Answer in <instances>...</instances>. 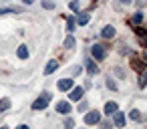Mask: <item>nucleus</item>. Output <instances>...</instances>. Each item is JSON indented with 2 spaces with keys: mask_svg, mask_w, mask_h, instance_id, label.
<instances>
[{
  "mask_svg": "<svg viewBox=\"0 0 147 129\" xmlns=\"http://www.w3.org/2000/svg\"><path fill=\"white\" fill-rule=\"evenodd\" d=\"M107 87H109V89H113V91H115V89H117V85H115V81H113V79H111V77H109V79H107Z\"/></svg>",
  "mask_w": 147,
  "mask_h": 129,
  "instance_id": "24",
  "label": "nucleus"
},
{
  "mask_svg": "<svg viewBox=\"0 0 147 129\" xmlns=\"http://www.w3.org/2000/svg\"><path fill=\"white\" fill-rule=\"evenodd\" d=\"M115 111H119V105H117V103H113V101H109V103L105 105V113H107V115H111V113H115Z\"/></svg>",
  "mask_w": 147,
  "mask_h": 129,
  "instance_id": "8",
  "label": "nucleus"
},
{
  "mask_svg": "<svg viewBox=\"0 0 147 129\" xmlns=\"http://www.w3.org/2000/svg\"><path fill=\"white\" fill-rule=\"evenodd\" d=\"M69 6H71V10H73V12H79V2H71Z\"/></svg>",
  "mask_w": 147,
  "mask_h": 129,
  "instance_id": "25",
  "label": "nucleus"
},
{
  "mask_svg": "<svg viewBox=\"0 0 147 129\" xmlns=\"http://www.w3.org/2000/svg\"><path fill=\"white\" fill-rule=\"evenodd\" d=\"M91 53H93V57H95L97 61H103V59L107 57V51H105V47H101V45H95V47L91 49Z\"/></svg>",
  "mask_w": 147,
  "mask_h": 129,
  "instance_id": "2",
  "label": "nucleus"
},
{
  "mask_svg": "<svg viewBox=\"0 0 147 129\" xmlns=\"http://www.w3.org/2000/svg\"><path fill=\"white\" fill-rule=\"evenodd\" d=\"M18 57H20V59H26V57H28V51H26V47H20V49H18Z\"/></svg>",
  "mask_w": 147,
  "mask_h": 129,
  "instance_id": "18",
  "label": "nucleus"
},
{
  "mask_svg": "<svg viewBox=\"0 0 147 129\" xmlns=\"http://www.w3.org/2000/svg\"><path fill=\"white\" fill-rule=\"evenodd\" d=\"M99 129H111V123H109V121H105V123H101V125H99Z\"/></svg>",
  "mask_w": 147,
  "mask_h": 129,
  "instance_id": "27",
  "label": "nucleus"
},
{
  "mask_svg": "<svg viewBox=\"0 0 147 129\" xmlns=\"http://www.w3.org/2000/svg\"><path fill=\"white\" fill-rule=\"evenodd\" d=\"M89 22V14H81L79 16V24H87Z\"/></svg>",
  "mask_w": 147,
  "mask_h": 129,
  "instance_id": "22",
  "label": "nucleus"
},
{
  "mask_svg": "<svg viewBox=\"0 0 147 129\" xmlns=\"http://www.w3.org/2000/svg\"><path fill=\"white\" fill-rule=\"evenodd\" d=\"M49 99H51V95H49V93H42L40 99H36V101L32 103V109H36V111H38V109H45V107L49 105Z\"/></svg>",
  "mask_w": 147,
  "mask_h": 129,
  "instance_id": "1",
  "label": "nucleus"
},
{
  "mask_svg": "<svg viewBox=\"0 0 147 129\" xmlns=\"http://www.w3.org/2000/svg\"><path fill=\"white\" fill-rule=\"evenodd\" d=\"M119 2H121V4H129V2H131V0H119Z\"/></svg>",
  "mask_w": 147,
  "mask_h": 129,
  "instance_id": "29",
  "label": "nucleus"
},
{
  "mask_svg": "<svg viewBox=\"0 0 147 129\" xmlns=\"http://www.w3.org/2000/svg\"><path fill=\"white\" fill-rule=\"evenodd\" d=\"M81 97H83V89H81V87L73 89V93H71V101H79Z\"/></svg>",
  "mask_w": 147,
  "mask_h": 129,
  "instance_id": "12",
  "label": "nucleus"
},
{
  "mask_svg": "<svg viewBox=\"0 0 147 129\" xmlns=\"http://www.w3.org/2000/svg\"><path fill=\"white\" fill-rule=\"evenodd\" d=\"M101 121V113L99 111H91L89 115H85V123L87 125H95V123H99Z\"/></svg>",
  "mask_w": 147,
  "mask_h": 129,
  "instance_id": "3",
  "label": "nucleus"
},
{
  "mask_svg": "<svg viewBox=\"0 0 147 129\" xmlns=\"http://www.w3.org/2000/svg\"><path fill=\"white\" fill-rule=\"evenodd\" d=\"M71 87H73V81H71V79H61V81H59V89H61V91H69Z\"/></svg>",
  "mask_w": 147,
  "mask_h": 129,
  "instance_id": "7",
  "label": "nucleus"
},
{
  "mask_svg": "<svg viewBox=\"0 0 147 129\" xmlns=\"http://www.w3.org/2000/svg\"><path fill=\"white\" fill-rule=\"evenodd\" d=\"M79 111H87V103H85V101L79 105Z\"/></svg>",
  "mask_w": 147,
  "mask_h": 129,
  "instance_id": "28",
  "label": "nucleus"
},
{
  "mask_svg": "<svg viewBox=\"0 0 147 129\" xmlns=\"http://www.w3.org/2000/svg\"><path fill=\"white\" fill-rule=\"evenodd\" d=\"M85 65H87V71H89L91 75H97V73H99V69H97V65H95V61H93V59H87V61H85Z\"/></svg>",
  "mask_w": 147,
  "mask_h": 129,
  "instance_id": "6",
  "label": "nucleus"
},
{
  "mask_svg": "<svg viewBox=\"0 0 147 129\" xmlns=\"http://www.w3.org/2000/svg\"><path fill=\"white\" fill-rule=\"evenodd\" d=\"M65 127L67 129H75V121L73 119H65Z\"/></svg>",
  "mask_w": 147,
  "mask_h": 129,
  "instance_id": "23",
  "label": "nucleus"
},
{
  "mask_svg": "<svg viewBox=\"0 0 147 129\" xmlns=\"http://www.w3.org/2000/svg\"><path fill=\"white\" fill-rule=\"evenodd\" d=\"M42 6L47 10H51V8H55V2H51V0H42Z\"/></svg>",
  "mask_w": 147,
  "mask_h": 129,
  "instance_id": "21",
  "label": "nucleus"
},
{
  "mask_svg": "<svg viewBox=\"0 0 147 129\" xmlns=\"http://www.w3.org/2000/svg\"><path fill=\"white\" fill-rule=\"evenodd\" d=\"M18 129H28V127H26V125H20V127H18Z\"/></svg>",
  "mask_w": 147,
  "mask_h": 129,
  "instance_id": "30",
  "label": "nucleus"
},
{
  "mask_svg": "<svg viewBox=\"0 0 147 129\" xmlns=\"http://www.w3.org/2000/svg\"><path fill=\"white\" fill-rule=\"evenodd\" d=\"M141 20H143V14H141V12H137V14L133 16V20H131V22H133V24H139Z\"/></svg>",
  "mask_w": 147,
  "mask_h": 129,
  "instance_id": "19",
  "label": "nucleus"
},
{
  "mask_svg": "<svg viewBox=\"0 0 147 129\" xmlns=\"http://www.w3.org/2000/svg\"><path fill=\"white\" fill-rule=\"evenodd\" d=\"M129 117H131V119H133V121H141V113H139V111H137V109H133V111H131V115H129Z\"/></svg>",
  "mask_w": 147,
  "mask_h": 129,
  "instance_id": "14",
  "label": "nucleus"
},
{
  "mask_svg": "<svg viewBox=\"0 0 147 129\" xmlns=\"http://www.w3.org/2000/svg\"><path fill=\"white\" fill-rule=\"evenodd\" d=\"M131 67H133L135 71H145V63H143V61H133Z\"/></svg>",
  "mask_w": 147,
  "mask_h": 129,
  "instance_id": "13",
  "label": "nucleus"
},
{
  "mask_svg": "<svg viewBox=\"0 0 147 129\" xmlns=\"http://www.w3.org/2000/svg\"><path fill=\"white\" fill-rule=\"evenodd\" d=\"M101 34H103L105 38H113V36H115V28H113V26H105Z\"/></svg>",
  "mask_w": 147,
  "mask_h": 129,
  "instance_id": "10",
  "label": "nucleus"
},
{
  "mask_svg": "<svg viewBox=\"0 0 147 129\" xmlns=\"http://www.w3.org/2000/svg\"><path fill=\"white\" fill-rule=\"evenodd\" d=\"M57 69H59V63H57V61H51V63L47 65V69H45V75H51V73L57 71Z\"/></svg>",
  "mask_w": 147,
  "mask_h": 129,
  "instance_id": "11",
  "label": "nucleus"
},
{
  "mask_svg": "<svg viewBox=\"0 0 147 129\" xmlns=\"http://www.w3.org/2000/svg\"><path fill=\"white\" fill-rule=\"evenodd\" d=\"M10 12H18V8H10V6L0 8V14H10Z\"/></svg>",
  "mask_w": 147,
  "mask_h": 129,
  "instance_id": "16",
  "label": "nucleus"
},
{
  "mask_svg": "<svg viewBox=\"0 0 147 129\" xmlns=\"http://www.w3.org/2000/svg\"><path fill=\"white\" fill-rule=\"evenodd\" d=\"M141 87H147V71H145L143 77H141Z\"/></svg>",
  "mask_w": 147,
  "mask_h": 129,
  "instance_id": "26",
  "label": "nucleus"
},
{
  "mask_svg": "<svg viewBox=\"0 0 147 129\" xmlns=\"http://www.w3.org/2000/svg\"><path fill=\"white\" fill-rule=\"evenodd\" d=\"M73 47H75V38H73V36H69V38L65 41V49H73Z\"/></svg>",
  "mask_w": 147,
  "mask_h": 129,
  "instance_id": "17",
  "label": "nucleus"
},
{
  "mask_svg": "<svg viewBox=\"0 0 147 129\" xmlns=\"http://www.w3.org/2000/svg\"><path fill=\"white\" fill-rule=\"evenodd\" d=\"M135 34H137V38H139V45H141V47H147V30H145V28H137Z\"/></svg>",
  "mask_w": 147,
  "mask_h": 129,
  "instance_id": "4",
  "label": "nucleus"
},
{
  "mask_svg": "<svg viewBox=\"0 0 147 129\" xmlns=\"http://www.w3.org/2000/svg\"><path fill=\"white\" fill-rule=\"evenodd\" d=\"M10 107V101L8 99H2V101H0V113H2L4 109H8Z\"/></svg>",
  "mask_w": 147,
  "mask_h": 129,
  "instance_id": "15",
  "label": "nucleus"
},
{
  "mask_svg": "<svg viewBox=\"0 0 147 129\" xmlns=\"http://www.w3.org/2000/svg\"><path fill=\"white\" fill-rule=\"evenodd\" d=\"M73 28H75V18H69V20H67V30L73 32Z\"/></svg>",
  "mask_w": 147,
  "mask_h": 129,
  "instance_id": "20",
  "label": "nucleus"
},
{
  "mask_svg": "<svg viewBox=\"0 0 147 129\" xmlns=\"http://www.w3.org/2000/svg\"><path fill=\"white\" fill-rule=\"evenodd\" d=\"M115 125H117V127H123V125H125V115H123L121 111H115Z\"/></svg>",
  "mask_w": 147,
  "mask_h": 129,
  "instance_id": "9",
  "label": "nucleus"
},
{
  "mask_svg": "<svg viewBox=\"0 0 147 129\" xmlns=\"http://www.w3.org/2000/svg\"><path fill=\"white\" fill-rule=\"evenodd\" d=\"M0 129H8V127H0Z\"/></svg>",
  "mask_w": 147,
  "mask_h": 129,
  "instance_id": "31",
  "label": "nucleus"
},
{
  "mask_svg": "<svg viewBox=\"0 0 147 129\" xmlns=\"http://www.w3.org/2000/svg\"><path fill=\"white\" fill-rule=\"evenodd\" d=\"M57 111L59 113H71V103H67V101H61V103H57Z\"/></svg>",
  "mask_w": 147,
  "mask_h": 129,
  "instance_id": "5",
  "label": "nucleus"
}]
</instances>
